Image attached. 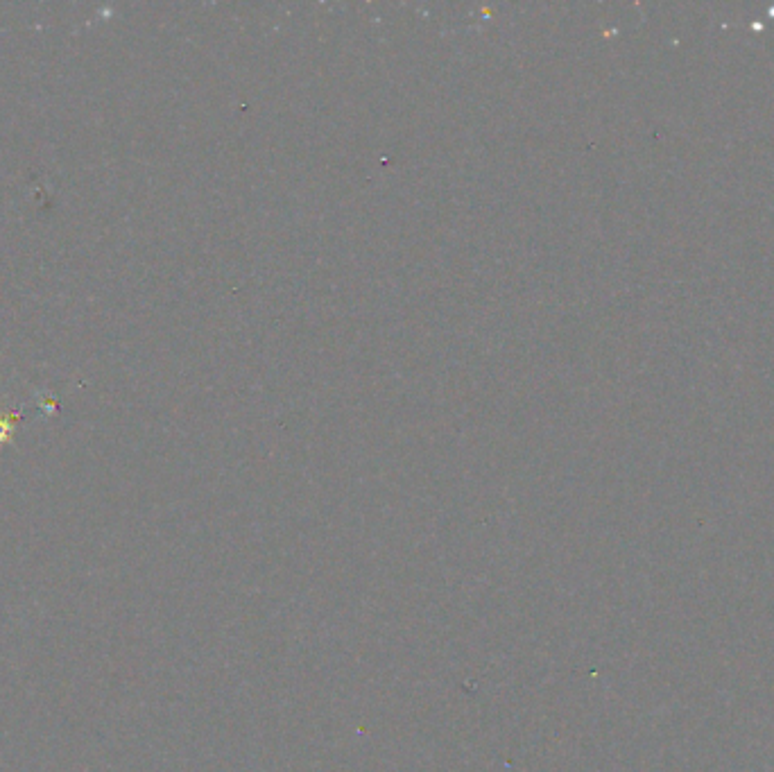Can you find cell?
I'll return each mask as SVG.
<instances>
[{
	"label": "cell",
	"instance_id": "6da1fadb",
	"mask_svg": "<svg viewBox=\"0 0 774 772\" xmlns=\"http://www.w3.org/2000/svg\"><path fill=\"white\" fill-rule=\"evenodd\" d=\"M10 431H12V422L10 419L0 417V444H3L7 437H10Z\"/></svg>",
	"mask_w": 774,
	"mask_h": 772
}]
</instances>
